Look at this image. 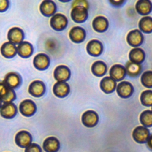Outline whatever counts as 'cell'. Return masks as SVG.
<instances>
[{"mask_svg": "<svg viewBox=\"0 0 152 152\" xmlns=\"http://www.w3.org/2000/svg\"><path fill=\"white\" fill-rule=\"evenodd\" d=\"M68 24V19L61 13L55 14L50 20L51 27L56 31H61L66 28Z\"/></svg>", "mask_w": 152, "mask_h": 152, "instance_id": "obj_1", "label": "cell"}, {"mask_svg": "<svg viewBox=\"0 0 152 152\" xmlns=\"http://www.w3.org/2000/svg\"><path fill=\"white\" fill-rule=\"evenodd\" d=\"M71 17L75 22L79 23H83L88 17V9L84 6H75L72 8Z\"/></svg>", "mask_w": 152, "mask_h": 152, "instance_id": "obj_2", "label": "cell"}, {"mask_svg": "<svg viewBox=\"0 0 152 152\" xmlns=\"http://www.w3.org/2000/svg\"><path fill=\"white\" fill-rule=\"evenodd\" d=\"M36 103L31 100L26 99L23 100L19 104V110L24 116L29 117L33 115L36 112Z\"/></svg>", "mask_w": 152, "mask_h": 152, "instance_id": "obj_3", "label": "cell"}, {"mask_svg": "<svg viewBox=\"0 0 152 152\" xmlns=\"http://www.w3.org/2000/svg\"><path fill=\"white\" fill-rule=\"evenodd\" d=\"M81 121L86 127H94L97 124L99 121L98 114L92 110H87L82 115Z\"/></svg>", "mask_w": 152, "mask_h": 152, "instance_id": "obj_4", "label": "cell"}, {"mask_svg": "<svg viewBox=\"0 0 152 152\" xmlns=\"http://www.w3.org/2000/svg\"><path fill=\"white\" fill-rule=\"evenodd\" d=\"M21 80V77L19 74L15 72H10L5 75L2 81L8 87L14 89L20 86Z\"/></svg>", "mask_w": 152, "mask_h": 152, "instance_id": "obj_5", "label": "cell"}, {"mask_svg": "<svg viewBox=\"0 0 152 152\" xmlns=\"http://www.w3.org/2000/svg\"><path fill=\"white\" fill-rule=\"evenodd\" d=\"M0 99L4 103H10L16 99V94L13 89L8 87L3 81H0Z\"/></svg>", "mask_w": 152, "mask_h": 152, "instance_id": "obj_6", "label": "cell"}, {"mask_svg": "<svg viewBox=\"0 0 152 152\" xmlns=\"http://www.w3.org/2000/svg\"><path fill=\"white\" fill-rule=\"evenodd\" d=\"M150 136V131L148 128L144 126L136 127L132 132L134 140L138 143H145Z\"/></svg>", "mask_w": 152, "mask_h": 152, "instance_id": "obj_7", "label": "cell"}, {"mask_svg": "<svg viewBox=\"0 0 152 152\" xmlns=\"http://www.w3.org/2000/svg\"><path fill=\"white\" fill-rule=\"evenodd\" d=\"M144 40V36L138 29H135L129 31L126 36L128 43L132 47H137L142 44Z\"/></svg>", "mask_w": 152, "mask_h": 152, "instance_id": "obj_8", "label": "cell"}, {"mask_svg": "<svg viewBox=\"0 0 152 152\" xmlns=\"http://www.w3.org/2000/svg\"><path fill=\"white\" fill-rule=\"evenodd\" d=\"M46 91L44 83L40 80H35L30 83L28 86V93L35 97L42 96Z\"/></svg>", "mask_w": 152, "mask_h": 152, "instance_id": "obj_9", "label": "cell"}, {"mask_svg": "<svg viewBox=\"0 0 152 152\" xmlns=\"http://www.w3.org/2000/svg\"><path fill=\"white\" fill-rule=\"evenodd\" d=\"M15 141L17 145L23 148H26L31 144L32 137L28 131L22 130L16 134Z\"/></svg>", "mask_w": 152, "mask_h": 152, "instance_id": "obj_10", "label": "cell"}, {"mask_svg": "<svg viewBox=\"0 0 152 152\" xmlns=\"http://www.w3.org/2000/svg\"><path fill=\"white\" fill-rule=\"evenodd\" d=\"M7 37L10 42L17 45L21 43L24 37L23 30L17 27L10 28L8 32Z\"/></svg>", "mask_w": 152, "mask_h": 152, "instance_id": "obj_11", "label": "cell"}, {"mask_svg": "<svg viewBox=\"0 0 152 152\" xmlns=\"http://www.w3.org/2000/svg\"><path fill=\"white\" fill-rule=\"evenodd\" d=\"M53 76L55 79L58 82H65L69 79L71 71L68 66L61 65L55 68L53 72Z\"/></svg>", "mask_w": 152, "mask_h": 152, "instance_id": "obj_12", "label": "cell"}, {"mask_svg": "<svg viewBox=\"0 0 152 152\" xmlns=\"http://www.w3.org/2000/svg\"><path fill=\"white\" fill-rule=\"evenodd\" d=\"M116 92L119 97L128 98L134 92V87L129 82L123 81L118 84Z\"/></svg>", "mask_w": 152, "mask_h": 152, "instance_id": "obj_13", "label": "cell"}, {"mask_svg": "<svg viewBox=\"0 0 152 152\" xmlns=\"http://www.w3.org/2000/svg\"><path fill=\"white\" fill-rule=\"evenodd\" d=\"M49 64V57L45 53H38L33 59V65L38 70L42 71L47 69Z\"/></svg>", "mask_w": 152, "mask_h": 152, "instance_id": "obj_14", "label": "cell"}, {"mask_svg": "<svg viewBox=\"0 0 152 152\" xmlns=\"http://www.w3.org/2000/svg\"><path fill=\"white\" fill-rule=\"evenodd\" d=\"M17 113V107L12 102L4 103L0 108V115L5 119L14 118Z\"/></svg>", "mask_w": 152, "mask_h": 152, "instance_id": "obj_15", "label": "cell"}, {"mask_svg": "<svg viewBox=\"0 0 152 152\" xmlns=\"http://www.w3.org/2000/svg\"><path fill=\"white\" fill-rule=\"evenodd\" d=\"M40 12L46 17L53 16L56 11V5L55 3L50 0H45L40 5Z\"/></svg>", "mask_w": 152, "mask_h": 152, "instance_id": "obj_16", "label": "cell"}, {"mask_svg": "<svg viewBox=\"0 0 152 152\" xmlns=\"http://www.w3.org/2000/svg\"><path fill=\"white\" fill-rule=\"evenodd\" d=\"M70 91L69 84L66 82H56L53 87V93L58 97H66Z\"/></svg>", "mask_w": 152, "mask_h": 152, "instance_id": "obj_17", "label": "cell"}, {"mask_svg": "<svg viewBox=\"0 0 152 152\" xmlns=\"http://www.w3.org/2000/svg\"><path fill=\"white\" fill-rule=\"evenodd\" d=\"M86 33L85 30L79 26L72 27L69 32V37L74 43H81L86 38Z\"/></svg>", "mask_w": 152, "mask_h": 152, "instance_id": "obj_18", "label": "cell"}, {"mask_svg": "<svg viewBox=\"0 0 152 152\" xmlns=\"http://www.w3.org/2000/svg\"><path fill=\"white\" fill-rule=\"evenodd\" d=\"M86 49L88 53L90 55L93 56H98L102 53L103 45L99 40L93 39L88 42Z\"/></svg>", "mask_w": 152, "mask_h": 152, "instance_id": "obj_19", "label": "cell"}, {"mask_svg": "<svg viewBox=\"0 0 152 152\" xmlns=\"http://www.w3.org/2000/svg\"><path fill=\"white\" fill-rule=\"evenodd\" d=\"M125 68L120 64L113 65L110 69V77L115 81H119L123 80L126 75Z\"/></svg>", "mask_w": 152, "mask_h": 152, "instance_id": "obj_20", "label": "cell"}, {"mask_svg": "<svg viewBox=\"0 0 152 152\" xmlns=\"http://www.w3.org/2000/svg\"><path fill=\"white\" fill-rule=\"evenodd\" d=\"M17 53L23 58H27L31 56L33 52V45L26 41H23L17 47Z\"/></svg>", "mask_w": 152, "mask_h": 152, "instance_id": "obj_21", "label": "cell"}, {"mask_svg": "<svg viewBox=\"0 0 152 152\" xmlns=\"http://www.w3.org/2000/svg\"><path fill=\"white\" fill-rule=\"evenodd\" d=\"M43 148L46 152H57L59 150L60 143L56 137H49L43 141Z\"/></svg>", "mask_w": 152, "mask_h": 152, "instance_id": "obj_22", "label": "cell"}, {"mask_svg": "<svg viewBox=\"0 0 152 152\" xmlns=\"http://www.w3.org/2000/svg\"><path fill=\"white\" fill-rule=\"evenodd\" d=\"M0 51L1 55L6 58H12L14 57L17 53L15 45L10 42L4 43L0 48Z\"/></svg>", "mask_w": 152, "mask_h": 152, "instance_id": "obj_23", "label": "cell"}, {"mask_svg": "<svg viewBox=\"0 0 152 152\" xmlns=\"http://www.w3.org/2000/svg\"><path fill=\"white\" fill-rule=\"evenodd\" d=\"M100 87L104 93L109 94L115 90L116 83L110 77H105L100 81Z\"/></svg>", "mask_w": 152, "mask_h": 152, "instance_id": "obj_24", "label": "cell"}, {"mask_svg": "<svg viewBox=\"0 0 152 152\" xmlns=\"http://www.w3.org/2000/svg\"><path fill=\"white\" fill-rule=\"evenodd\" d=\"M92 26L95 31L102 33L105 31L108 27V20L103 16H97L94 18L92 23Z\"/></svg>", "mask_w": 152, "mask_h": 152, "instance_id": "obj_25", "label": "cell"}, {"mask_svg": "<svg viewBox=\"0 0 152 152\" xmlns=\"http://www.w3.org/2000/svg\"><path fill=\"white\" fill-rule=\"evenodd\" d=\"M144 51L140 48H134L131 50L129 53V58L131 62L140 64L145 59Z\"/></svg>", "mask_w": 152, "mask_h": 152, "instance_id": "obj_26", "label": "cell"}, {"mask_svg": "<svg viewBox=\"0 0 152 152\" xmlns=\"http://www.w3.org/2000/svg\"><path fill=\"white\" fill-rule=\"evenodd\" d=\"M135 9L138 14L147 15L152 11V3L148 0H139L135 4Z\"/></svg>", "mask_w": 152, "mask_h": 152, "instance_id": "obj_27", "label": "cell"}, {"mask_svg": "<svg viewBox=\"0 0 152 152\" xmlns=\"http://www.w3.org/2000/svg\"><path fill=\"white\" fill-rule=\"evenodd\" d=\"M107 69L106 64L101 61H97L94 62L91 68L92 73L97 77L103 76L106 73Z\"/></svg>", "mask_w": 152, "mask_h": 152, "instance_id": "obj_28", "label": "cell"}, {"mask_svg": "<svg viewBox=\"0 0 152 152\" xmlns=\"http://www.w3.org/2000/svg\"><path fill=\"white\" fill-rule=\"evenodd\" d=\"M126 73L130 77H134L138 76L141 72L142 66L140 64H135L128 61L125 65Z\"/></svg>", "mask_w": 152, "mask_h": 152, "instance_id": "obj_29", "label": "cell"}, {"mask_svg": "<svg viewBox=\"0 0 152 152\" xmlns=\"http://www.w3.org/2000/svg\"><path fill=\"white\" fill-rule=\"evenodd\" d=\"M140 29L145 33L152 32V17L145 16L140 19L138 24Z\"/></svg>", "mask_w": 152, "mask_h": 152, "instance_id": "obj_30", "label": "cell"}, {"mask_svg": "<svg viewBox=\"0 0 152 152\" xmlns=\"http://www.w3.org/2000/svg\"><path fill=\"white\" fill-rule=\"evenodd\" d=\"M141 124L145 127H150L152 126V111L146 110L143 111L140 116Z\"/></svg>", "mask_w": 152, "mask_h": 152, "instance_id": "obj_31", "label": "cell"}, {"mask_svg": "<svg viewBox=\"0 0 152 152\" xmlns=\"http://www.w3.org/2000/svg\"><path fill=\"white\" fill-rule=\"evenodd\" d=\"M140 101L144 106H152V90H147L142 91L140 95Z\"/></svg>", "mask_w": 152, "mask_h": 152, "instance_id": "obj_32", "label": "cell"}, {"mask_svg": "<svg viewBox=\"0 0 152 152\" xmlns=\"http://www.w3.org/2000/svg\"><path fill=\"white\" fill-rule=\"evenodd\" d=\"M142 84L147 88L152 87V71H145L141 77Z\"/></svg>", "mask_w": 152, "mask_h": 152, "instance_id": "obj_33", "label": "cell"}, {"mask_svg": "<svg viewBox=\"0 0 152 152\" xmlns=\"http://www.w3.org/2000/svg\"><path fill=\"white\" fill-rule=\"evenodd\" d=\"M25 152H42V149L37 144L31 143L26 148Z\"/></svg>", "mask_w": 152, "mask_h": 152, "instance_id": "obj_34", "label": "cell"}, {"mask_svg": "<svg viewBox=\"0 0 152 152\" xmlns=\"http://www.w3.org/2000/svg\"><path fill=\"white\" fill-rule=\"evenodd\" d=\"M10 2L8 0H0V12L5 11L9 7Z\"/></svg>", "mask_w": 152, "mask_h": 152, "instance_id": "obj_35", "label": "cell"}, {"mask_svg": "<svg viewBox=\"0 0 152 152\" xmlns=\"http://www.w3.org/2000/svg\"><path fill=\"white\" fill-rule=\"evenodd\" d=\"M77 5H80V6H84L87 9L88 8V3L84 0H76L74 1L72 3V7H74Z\"/></svg>", "mask_w": 152, "mask_h": 152, "instance_id": "obj_36", "label": "cell"}, {"mask_svg": "<svg viewBox=\"0 0 152 152\" xmlns=\"http://www.w3.org/2000/svg\"><path fill=\"white\" fill-rule=\"evenodd\" d=\"M109 2L114 6H121L122 5L124 2L125 1H122V0H119V1H109Z\"/></svg>", "mask_w": 152, "mask_h": 152, "instance_id": "obj_37", "label": "cell"}, {"mask_svg": "<svg viewBox=\"0 0 152 152\" xmlns=\"http://www.w3.org/2000/svg\"><path fill=\"white\" fill-rule=\"evenodd\" d=\"M147 145L150 150H152V134L150 135L148 140H147Z\"/></svg>", "mask_w": 152, "mask_h": 152, "instance_id": "obj_38", "label": "cell"}, {"mask_svg": "<svg viewBox=\"0 0 152 152\" xmlns=\"http://www.w3.org/2000/svg\"><path fill=\"white\" fill-rule=\"evenodd\" d=\"M1 106H2V100H1V99H0V108H1Z\"/></svg>", "mask_w": 152, "mask_h": 152, "instance_id": "obj_39", "label": "cell"}, {"mask_svg": "<svg viewBox=\"0 0 152 152\" xmlns=\"http://www.w3.org/2000/svg\"><path fill=\"white\" fill-rule=\"evenodd\" d=\"M151 111H152V110H151Z\"/></svg>", "mask_w": 152, "mask_h": 152, "instance_id": "obj_40", "label": "cell"}]
</instances>
